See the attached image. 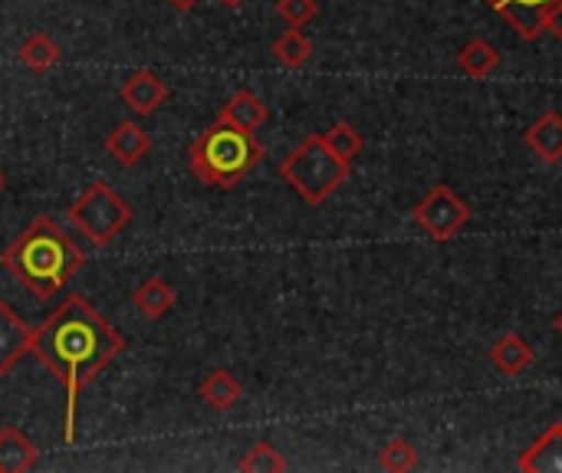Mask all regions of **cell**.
<instances>
[{
	"label": "cell",
	"mask_w": 562,
	"mask_h": 473,
	"mask_svg": "<svg viewBox=\"0 0 562 473\" xmlns=\"http://www.w3.org/2000/svg\"><path fill=\"white\" fill-rule=\"evenodd\" d=\"M125 339L115 326L102 319V313L79 293L63 300L53 316L43 319V326L33 329L30 352L63 379L66 385V421H63V441H76V408L82 388L115 359L122 356Z\"/></svg>",
	"instance_id": "6da1fadb"
},
{
	"label": "cell",
	"mask_w": 562,
	"mask_h": 473,
	"mask_svg": "<svg viewBox=\"0 0 562 473\" xmlns=\"http://www.w3.org/2000/svg\"><path fill=\"white\" fill-rule=\"evenodd\" d=\"M0 260L26 293L46 303L86 267V250L49 214H40Z\"/></svg>",
	"instance_id": "7a4b0ae2"
},
{
	"label": "cell",
	"mask_w": 562,
	"mask_h": 473,
	"mask_svg": "<svg viewBox=\"0 0 562 473\" xmlns=\"http://www.w3.org/2000/svg\"><path fill=\"white\" fill-rule=\"evenodd\" d=\"M263 158V145L254 132H244L227 122H214L188 145L191 174L217 191H234Z\"/></svg>",
	"instance_id": "3957f363"
},
{
	"label": "cell",
	"mask_w": 562,
	"mask_h": 473,
	"mask_svg": "<svg viewBox=\"0 0 562 473\" xmlns=\"http://www.w3.org/2000/svg\"><path fill=\"white\" fill-rule=\"evenodd\" d=\"M349 161H342L323 135H306L283 161L280 178L313 207L326 204L349 178Z\"/></svg>",
	"instance_id": "277c9868"
},
{
	"label": "cell",
	"mask_w": 562,
	"mask_h": 473,
	"mask_svg": "<svg viewBox=\"0 0 562 473\" xmlns=\"http://www.w3.org/2000/svg\"><path fill=\"white\" fill-rule=\"evenodd\" d=\"M132 207L105 184V181H92L72 204H69V221L72 227L92 244V247H105L112 244L128 224H132Z\"/></svg>",
	"instance_id": "5b68a950"
},
{
	"label": "cell",
	"mask_w": 562,
	"mask_h": 473,
	"mask_svg": "<svg viewBox=\"0 0 562 473\" xmlns=\"http://www.w3.org/2000/svg\"><path fill=\"white\" fill-rule=\"evenodd\" d=\"M412 221L438 244L451 240L454 234H461L471 221V207L448 188V184H435L412 211Z\"/></svg>",
	"instance_id": "8992f818"
},
{
	"label": "cell",
	"mask_w": 562,
	"mask_h": 473,
	"mask_svg": "<svg viewBox=\"0 0 562 473\" xmlns=\"http://www.w3.org/2000/svg\"><path fill=\"white\" fill-rule=\"evenodd\" d=\"M119 99H122V105H125L132 115L148 119V115H155V112L165 105V99H168V82H165L158 72H151V69H135V72L122 82Z\"/></svg>",
	"instance_id": "52a82bcc"
},
{
	"label": "cell",
	"mask_w": 562,
	"mask_h": 473,
	"mask_svg": "<svg viewBox=\"0 0 562 473\" xmlns=\"http://www.w3.org/2000/svg\"><path fill=\"white\" fill-rule=\"evenodd\" d=\"M494 13H501L524 40H540L550 30V13L557 0H484Z\"/></svg>",
	"instance_id": "ba28073f"
},
{
	"label": "cell",
	"mask_w": 562,
	"mask_h": 473,
	"mask_svg": "<svg viewBox=\"0 0 562 473\" xmlns=\"http://www.w3.org/2000/svg\"><path fill=\"white\" fill-rule=\"evenodd\" d=\"M33 342V329L26 326V319H20V313L0 300V379L30 352Z\"/></svg>",
	"instance_id": "9c48e42d"
},
{
	"label": "cell",
	"mask_w": 562,
	"mask_h": 473,
	"mask_svg": "<svg viewBox=\"0 0 562 473\" xmlns=\"http://www.w3.org/2000/svg\"><path fill=\"white\" fill-rule=\"evenodd\" d=\"M105 151H109L122 168H132V165H138V161L151 151V135H148L138 122L125 119V122H119V125L112 128V135L105 138Z\"/></svg>",
	"instance_id": "30bf717a"
},
{
	"label": "cell",
	"mask_w": 562,
	"mask_h": 473,
	"mask_svg": "<svg viewBox=\"0 0 562 473\" xmlns=\"http://www.w3.org/2000/svg\"><path fill=\"white\" fill-rule=\"evenodd\" d=\"M487 359H491V365H494L504 379H517V375H524V372L533 365V346H530L520 333H504V336L491 346Z\"/></svg>",
	"instance_id": "8fae6325"
},
{
	"label": "cell",
	"mask_w": 562,
	"mask_h": 473,
	"mask_svg": "<svg viewBox=\"0 0 562 473\" xmlns=\"http://www.w3.org/2000/svg\"><path fill=\"white\" fill-rule=\"evenodd\" d=\"M527 145L543 165H560L562 161V115L557 109H547L530 128H527Z\"/></svg>",
	"instance_id": "7c38bea8"
},
{
	"label": "cell",
	"mask_w": 562,
	"mask_h": 473,
	"mask_svg": "<svg viewBox=\"0 0 562 473\" xmlns=\"http://www.w3.org/2000/svg\"><path fill=\"white\" fill-rule=\"evenodd\" d=\"M524 473H562V421L550 425L524 454H520Z\"/></svg>",
	"instance_id": "4fadbf2b"
},
{
	"label": "cell",
	"mask_w": 562,
	"mask_h": 473,
	"mask_svg": "<svg viewBox=\"0 0 562 473\" xmlns=\"http://www.w3.org/2000/svg\"><path fill=\"white\" fill-rule=\"evenodd\" d=\"M217 119L227 122V125H237V128H244V132H260L263 122L270 119V109H267L263 99H257L250 89H237V92L224 102V109L217 112Z\"/></svg>",
	"instance_id": "5bb4252c"
},
{
	"label": "cell",
	"mask_w": 562,
	"mask_h": 473,
	"mask_svg": "<svg viewBox=\"0 0 562 473\" xmlns=\"http://www.w3.org/2000/svg\"><path fill=\"white\" fill-rule=\"evenodd\" d=\"M36 444L13 425L0 428V473H26L36 468Z\"/></svg>",
	"instance_id": "9a60e30c"
},
{
	"label": "cell",
	"mask_w": 562,
	"mask_h": 473,
	"mask_svg": "<svg viewBox=\"0 0 562 473\" xmlns=\"http://www.w3.org/2000/svg\"><path fill=\"white\" fill-rule=\"evenodd\" d=\"M198 395H201V402H204L211 412H231V408L244 398V388H240V382H237L227 369H214V372L201 382Z\"/></svg>",
	"instance_id": "2e32d148"
},
{
	"label": "cell",
	"mask_w": 562,
	"mask_h": 473,
	"mask_svg": "<svg viewBox=\"0 0 562 473\" xmlns=\"http://www.w3.org/2000/svg\"><path fill=\"white\" fill-rule=\"evenodd\" d=\"M132 306L145 316V319H161L175 309V290L161 280V277H148L145 283H138V290L132 293Z\"/></svg>",
	"instance_id": "e0dca14e"
},
{
	"label": "cell",
	"mask_w": 562,
	"mask_h": 473,
	"mask_svg": "<svg viewBox=\"0 0 562 473\" xmlns=\"http://www.w3.org/2000/svg\"><path fill=\"white\" fill-rule=\"evenodd\" d=\"M458 66H461V72H468L471 79H487V76L501 66V53H497L494 43L474 36V40H468V43L458 49Z\"/></svg>",
	"instance_id": "ac0fdd59"
},
{
	"label": "cell",
	"mask_w": 562,
	"mask_h": 473,
	"mask_svg": "<svg viewBox=\"0 0 562 473\" xmlns=\"http://www.w3.org/2000/svg\"><path fill=\"white\" fill-rule=\"evenodd\" d=\"M273 56L286 69H303L313 59V40L300 26H290L283 36L273 40Z\"/></svg>",
	"instance_id": "d6986e66"
},
{
	"label": "cell",
	"mask_w": 562,
	"mask_h": 473,
	"mask_svg": "<svg viewBox=\"0 0 562 473\" xmlns=\"http://www.w3.org/2000/svg\"><path fill=\"white\" fill-rule=\"evenodd\" d=\"M16 59H20L26 69H33V72H46V69H53V66L59 63V46L53 43L49 33L40 30V33L26 36V40L20 43Z\"/></svg>",
	"instance_id": "ffe728a7"
},
{
	"label": "cell",
	"mask_w": 562,
	"mask_h": 473,
	"mask_svg": "<svg viewBox=\"0 0 562 473\" xmlns=\"http://www.w3.org/2000/svg\"><path fill=\"white\" fill-rule=\"evenodd\" d=\"M244 473H283L286 471V461L283 454L270 444V441H257L237 464Z\"/></svg>",
	"instance_id": "44dd1931"
},
{
	"label": "cell",
	"mask_w": 562,
	"mask_h": 473,
	"mask_svg": "<svg viewBox=\"0 0 562 473\" xmlns=\"http://www.w3.org/2000/svg\"><path fill=\"white\" fill-rule=\"evenodd\" d=\"M379 464L392 473L418 471V451H415V444H412L408 438H392V441L382 448Z\"/></svg>",
	"instance_id": "7402d4cb"
},
{
	"label": "cell",
	"mask_w": 562,
	"mask_h": 473,
	"mask_svg": "<svg viewBox=\"0 0 562 473\" xmlns=\"http://www.w3.org/2000/svg\"><path fill=\"white\" fill-rule=\"evenodd\" d=\"M323 138H326V145L342 158V161H349L352 165V158L362 151V132L356 128V125H349V122H336L329 132H323Z\"/></svg>",
	"instance_id": "603a6c76"
},
{
	"label": "cell",
	"mask_w": 562,
	"mask_h": 473,
	"mask_svg": "<svg viewBox=\"0 0 562 473\" xmlns=\"http://www.w3.org/2000/svg\"><path fill=\"white\" fill-rule=\"evenodd\" d=\"M277 13L286 26H306L319 13V3L316 0H277Z\"/></svg>",
	"instance_id": "cb8c5ba5"
},
{
	"label": "cell",
	"mask_w": 562,
	"mask_h": 473,
	"mask_svg": "<svg viewBox=\"0 0 562 473\" xmlns=\"http://www.w3.org/2000/svg\"><path fill=\"white\" fill-rule=\"evenodd\" d=\"M550 30L557 33V40L562 43V0H557V7H553V13H550Z\"/></svg>",
	"instance_id": "d4e9b609"
},
{
	"label": "cell",
	"mask_w": 562,
	"mask_h": 473,
	"mask_svg": "<svg viewBox=\"0 0 562 473\" xmlns=\"http://www.w3.org/2000/svg\"><path fill=\"white\" fill-rule=\"evenodd\" d=\"M168 3H171L175 10H181V13H188V10H194V7H198L201 0H168Z\"/></svg>",
	"instance_id": "484cf974"
},
{
	"label": "cell",
	"mask_w": 562,
	"mask_h": 473,
	"mask_svg": "<svg viewBox=\"0 0 562 473\" xmlns=\"http://www.w3.org/2000/svg\"><path fill=\"white\" fill-rule=\"evenodd\" d=\"M221 3H224V7H227V10H237V7H240V3H244V0H221Z\"/></svg>",
	"instance_id": "4316f807"
},
{
	"label": "cell",
	"mask_w": 562,
	"mask_h": 473,
	"mask_svg": "<svg viewBox=\"0 0 562 473\" xmlns=\"http://www.w3.org/2000/svg\"><path fill=\"white\" fill-rule=\"evenodd\" d=\"M553 329H557V333H560V336H562V313H560V316H557V323H553Z\"/></svg>",
	"instance_id": "83f0119b"
},
{
	"label": "cell",
	"mask_w": 562,
	"mask_h": 473,
	"mask_svg": "<svg viewBox=\"0 0 562 473\" xmlns=\"http://www.w3.org/2000/svg\"><path fill=\"white\" fill-rule=\"evenodd\" d=\"M3 188H7V178H3V171H0V194H3Z\"/></svg>",
	"instance_id": "f1b7e54d"
}]
</instances>
